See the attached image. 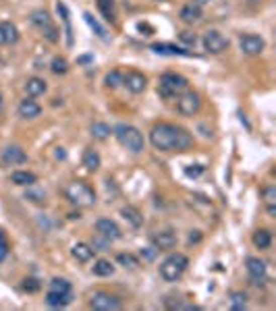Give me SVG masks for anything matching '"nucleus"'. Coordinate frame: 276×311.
Segmentation results:
<instances>
[{"label":"nucleus","instance_id":"nucleus-41","mask_svg":"<svg viewBox=\"0 0 276 311\" xmlns=\"http://www.w3.org/2000/svg\"><path fill=\"white\" fill-rule=\"evenodd\" d=\"M27 199L36 201V203H42L46 199V195H44V191H27Z\"/></svg>","mask_w":276,"mask_h":311},{"label":"nucleus","instance_id":"nucleus-38","mask_svg":"<svg viewBox=\"0 0 276 311\" xmlns=\"http://www.w3.org/2000/svg\"><path fill=\"white\" fill-rule=\"evenodd\" d=\"M179 38H181V42L187 44V46H195V42H197L195 33H191V31H181V33H179Z\"/></svg>","mask_w":276,"mask_h":311},{"label":"nucleus","instance_id":"nucleus-34","mask_svg":"<svg viewBox=\"0 0 276 311\" xmlns=\"http://www.w3.org/2000/svg\"><path fill=\"white\" fill-rule=\"evenodd\" d=\"M106 85L108 88H120V85H123V73L120 71H110L108 75H106Z\"/></svg>","mask_w":276,"mask_h":311},{"label":"nucleus","instance_id":"nucleus-11","mask_svg":"<svg viewBox=\"0 0 276 311\" xmlns=\"http://www.w3.org/2000/svg\"><path fill=\"white\" fill-rule=\"evenodd\" d=\"M96 230H98L100 237H104L106 241H116V239L123 237V232H120V228H118V224L114 220H110V218H100L96 222Z\"/></svg>","mask_w":276,"mask_h":311},{"label":"nucleus","instance_id":"nucleus-13","mask_svg":"<svg viewBox=\"0 0 276 311\" xmlns=\"http://www.w3.org/2000/svg\"><path fill=\"white\" fill-rule=\"evenodd\" d=\"M3 162L5 164H11V166H15V164H25L27 162V153L19 145H9V147L3 149Z\"/></svg>","mask_w":276,"mask_h":311},{"label":"nucleus","instance_id":"nucleus-24","mask_svg":"<svg viewBox=\"0 0 276 311\" xmlns=\"http://www.w3.org/2000/svg\"><path fill=\"white\" fill-rule=\"evenodd\" d=\"M56 9H58V13H60V17H62V21H64L66 44L71 46V44H73V29H71V17H68V9H66V5H64V3H58V5H56Z\"/></svg>","mask_w":276,"mask_h":311},{"label":"nucleus","instance_id":"nucleus-15","mask_svg":"<svg viewBox=\"0 0 276 311\" xmlns=\"http://www.w3.org/2000/svg\"><path fill=\"white\" fill-rule=\"evenodd\" d=\"M17 40H19V31H17V27L9 21H0V46L15 44Z\"/></svg>","mask_w":276,"mask_h":311},{"label":"nucleus","instance_id":"nucleus-40","mask_svg":"<svg viewBox=\"0 0 276 311\" xmlns=\"http://www.w3.org/2000/svg\"><path fill=\"white\" fill-rule=\"evenodd\" d=\"M9 255V243H7V239H5V235L0 232V262Z\"/></svg>","mask_w":276,"mask_h":311},{"label":"nucleus","instance_id":"nucleus-28","mask_svg":"<svg viewBox=\"0 0 276 311\" xmlns=\"http://www.w3.org/2000/svg\"><path fill=\"white\" fill-rule=\"evenodd\" d=\"M114 272V266L108 262V259H98L94 264V274L96 276H112Z\"/></svg>","mask_w":276,"mask_h":311},{"label":"nucleus","instance_id":"nucleus-4","mask_svg":"<svg viewBox=\"0 0 276 311\" xmlns=\"http://www.w3.org/2000/svg\"><path fill=\"white\" fill-rule=\"evenodd\" d=\"M187 266H189V259L183 253H172L160 264V276L166 282H177L185 274Z\"/></svg>","mask_w":276,"mask_h":311},{"label":"nucleus","instance_id":"nucleus-14","mask_svg":"<svg viewBox=\"0 0 276 311\" xmlns=\"http://www.w3.org/2000/svg\"><path fill=\"white\" fill-rule=\"evenodd\" d=\"M152 241H154V245H156L158 251H166V249H172L177 245V235L172 230H160L152 237Z\"/></svg>","mask_w":276,"mask_h":311},{"label":"nucleus","instance_id":"nucleus-10","mask_svg":"<svg viewBox=\"0 0 276 311\" xmlns=\"http://www.w3.org/2000/svg\"><path fill=\"white\" fill-rule=\"evenodd\" d=\"M203 48H205V52H210V54H220V52L229 48V40L224 38L220 31L212 29L203 36Z\"/></svg>","mask_w":276,"mask_h":311},{"label":"nucleus","instance_id":"nucleus-31","mask_svg":"<svg viewBox=\"0 0 276 311\" xmlns=\"http://www.w3.org/2000/svg\"><path fill=\"white\" fill-rule=\"evenodd\" d=\"M116 262L123 266V268H129V270H135L137 266H140V259H137L133 253H118Z\"/></svg>","mask_w":276,"mask_h":311},{"label":"nucleus","instance_id":"nucleus-18","mask_svg":"<svg viewBox=\"0 0 276 311\" xmlns=\"http://www.w3.org/2000/svg\"><path fill=\"white\" fill-rule=\"evenodd\" d=\"M71 299H73L71 292L48 290V295H46V303H48L50 307H54V309H58V307H66L68 303H71Z\"/></svg>","mask_w":276,"mask_h":311},{"label":"nucleus","instance_id":"nucleus-44","mask_svg":"<svg viewBox=\"0 0 276 311\" xmlns=\"http://www.w3.org/2000/svg\"><path fill=\"white\" fill-rule=\"evenodd\" d=\"M193 3H195V5H199V7H201V5H205V3H210V0H193Z\"/></svg>","mask_w":276,"mask_h":311},{"label":"nucleus","instance_id":"nucleus-16","mask_svg":"<svg viewBox=\"0 0 276 311\" xmlns=\"http://www.w3.org/2000/svg\"><path fill=\"white\" fill-rule=\"evenodd\" d=\"M181 21L183 23H189V25H193V23H197L199 19H201V7L199 5H195V3H189V5H185L183 9H181Z\"/></svg>","mask_w":276,"mask_h":311},{"label":"nucleus","instance_id":"nucleus-32","mask_svg":"<svg viewBox=\"0 0 276 311\" xmlns=\"http://www.w3.org/2000/svg\"><path fill=\"white\" fill-rule=\"evenodd\" d=\"M112 129L106 125V123H94L92 125V135L96 137V139H106V137H110Z\"/></svg>","mask_w":276,"mask_h":311},{"label":"nucleus","instance_id":"nucleus-2","mask_svg":"<svg viewBox=\"0 0 276 311\" xmlns=\"http://www.w3.org/2000/svg\"><path fill=\"white\" fill-rule=\"evenodd\" d=\"M114 135H116L118 143L123 147H127L129 151H133V153L144 151L146 141H144V135L140 133V129H135L131 125H116L114 127Z\"/></svg>","mask_w":276,"mask_h":311},{"label":"nucleus","instance_id":"nucleus-3","mask_svg":"<svg viewBox=\"0 0 276 311\" xmlns=\"http://www.w3.org/2000/svg\"><path fill=\"white\" fill-rule=\"evenodd\" d=\"M64 195L66 199L75 203V205H81V207H90L96 203V193L94 189L88 185V183H81V181H75V183H68L64 187Z\"/></svg>","mask_w":276,"mask_h":311},{"label":"nucleus","instance_id":"nucleus-21","mask_svg":"<svg viewBox=\"0 0 276 311\" xmlns=\"http://www.w3.org/2000/svg\"><path fill=\"white\" fill-rule=\"evenodd\" d=\"M25 92H27V96H31V98L42 96V94L46 92V81L40 79V77H29V79L25 81Z\"/></svg>","mask_w":276,"mask_h":311},{"label":"nucleus","instance_id":"nucleus-6","mask_svg":"<svg viewBox=\"0 0 276 311\" xmlns=\"http://www.w3.org/2000/svg\"><path fill=\"white\" fill-rule=\"evenodd\" d=\"M31 23L36 25L50 42H56V40H58V36H56L58 31H56L52 19H50V15H48L46 11H33V13H31Z\"/></svg>","mask_w":276,"mask_h":311},{"label":"nucleus","instance_id":"nucleus-5","mask_svg":"<svg viewBox=\"0 0 276 311\" xmlns=\"http://www.w3.org/2000/svg\"><path fill=\"white\" fill-rule=\"evenodd\" d=\"M187 88V79L177 75V73H164L160 77V83H158V94L162 98H175L177 94L185 92Z\"/></svg>","mask_w":276,"mask_h":311},{"label":"nucleus","instance_id":"nucleus-27","mask_svg":"<svg viewBox=\"0 0 276 311\" xmlns=\"http://www.w3.org/2000/svg\"><path fill=\"white\" fill-rule=\"evenodd\" d=\"M270 243H272V235H270L266 228H260V230L253 235V245H255L257 249H268Z\"/></svg>","mask_w":276,"mask_h":311},{"label":"nucleus","instance_id":"nucleus-19","mask_svg":"<svg viewBox=\"0 0 276 311\" xmlns=\"http://www.w3.org/2000/svg\"><path fill=\"white\" fill-rule=\"evenodd\" d=\"M247 272L253 280H264L266 278V264L257 257H249L247 259Z\"/></svg>","mask_w":276,"mask_h":311},{"label":"nucleus","instance_id":"nucleus-1","mask_svg":"<svg viewBox=\"0 0 276 311\" xmlns=\"http://www.w3.org/2000/svg\"><path fill=\"white\" fill-rule=\"evenodd\" d=\"M150 141L160 151H185L193 145V137L183 127L160 123L150 131Z\"/></svg>","mask_w":276,"mask_h":311},{"label":"nucleus","instance_id":"nucleus-42","mask_svg":"<svg viewBox=\"0 0 276 311\" xmlns=\"http://www.w3.org/2000/svg\"><path fill=\"white\" fill-rule=\"evenodd\" d=\"M199 172H203V166H197V168H187V170H185V175H187V177H195V175H199Z\"/></svg>","mask_w":276,"mask_h":311},{"label":"nucleus","instance_id":"nucleus-20","mask_svg":"<svg viewBox=\"0 0 276 311\" xmlns=\"http://www.w3.org/2000/svg\"><path fill=\"white\" fill-rule=\"evenodd\" d=\"M40 112H42V108H40V104H36L33 100H21V104H19V116H23V118H36V116H40Z\"/></svg>","mask_w":276,"mask_h":311},{"label":"nucleus","instance_id":"nucleus-23","mask_svg":"<svg viewBox=\"0 0 276 311\" xmlns=\"http://www.w3.org/2000/svg\"><path fill=\"white\" fill-rule=\"evenodd\" d=\"M11 181L15 185H21V187H31L33 183H36V175H33V172H27V170H17L11 175Z\"/></svg>","mask_w":276,"mask_h":311},{"label":"nucleus","instance_id":"nucleus-25","mask_svg":"<svg viewBox=\"0 0 276 311\" xmlns=\"http://www.w3.org/2000/svg\"><path fill=\"white\" fill-rule=\"evenodd\" d=\"M123 218L129 220V222H131V226H135V228H140L142 224H144V216H142L140 210H137V207H133V205L123 207Z\"/></svg>","mask_w":276,"mask_h":311},{"label":"nucleus","instance_id":"nucleus-37","mask_svg":"<svg viewBox=\"0 0 276 311\" xmlns=\"http://www.w3.org/2000/svg\"><path fill=\"white\" fill-rule=\"evenodd\" d=\"M264 199H266V205L268 207H274L276 205V187H266L264 189Z\"/></svg>","mask_w":276,"mask_h":311},{"label":"nucleus","instance_id":"nucleus-30","mask_svg":"<svg viewBox=\"0 0 276 311\" xmlns=\"http://www.w3.org/2000/svg\"><path fill=\"white\" fill-rule=\"evenodd\" d=\"M83 19H85V23H88V25H90V27L96 31V36H98L100 40H108V36H106V29L102 27V25H100V23L94 19V17H92L90 13H85V15H83Z\"/></svg>","mask_w":276,"mask_h":311},{"label":"nucleus","instance_id":"nucleus-7","mask_svg":"<svg viewBox=\"0 0 276 311\" xmlns=\"http://www.w3.org/2000/svg\"><path fill=\"white\" fill-rule=\"evenodd\" d=\"M90 307L96 309V311H116L123 307V303H120L118 297L110 295V292H94L92 299H90Z\"/></svg>","mask_w":276,"mask_h":311},{"label":"nucleus","instance_id":"nucleus-45","mask_svg":"<svg viewBox=\"0 0 276 311\" xmlns=\"http://www.w3.org/2000/svg\"><path fill=\"white\" fill-rule=\"evenodd\" d=\"M0 104H3V96H0Z\"/></svg>","mask_w":276,"mask_h":311},{"label":"nucleus","instance_id":"nucleus-17","mask_svg":"<svg viewBox=\"0 0 276 311\" xmlns=\"http://www.w3.org/2000/svg\"><path fill=\"white\" fill-rule=\"evenodd\" d=\"M152 50L156 52V54H164V56H189L191 52L189 50H183L175 44H152Z\"/></svg>","mask_w":276,"mask_h":311},{"label":"nucleus","instance_id":"nucleus-9","mask_svg":"<svg viewBox=\"0 0 276 311\" xmlns=\"http://www.w3.org/2000/svg\"><path fill=\"white\" fill-rule=\"evenodd\" d=\"M239 46H241V50H243V54H247V56H257V54H262V52H264L266 42H264V38L255 36V33H245V36L241 38Z\"/></svg>","mask_w":276,"mask_h":311},{"label":"nucleus","instance_id":"nucleus-33","mask_svg":"<svg viewBox=\"0 0 276 311\" xmlns=\"http://www.w3.org/2000/svg\"><path fill=\"white\" fill-rule=\"evenodd\" d=\"M50 290H56V292H71V282L64 280V278H54V280H50Z\"/></svg>","mask_w":276,"mask_h":311},{"label":"nucleus","instance_id":"nucleus-36","mask_svg":"<svg viewBox=\"0 0 276 311\" xmlns=\"http://www.w3.org/2000/svg\"><path fill=\"white\" fill-rule=\"evenodd\" d=\"M52 71H54L56 75H64V73L68 71V62H66L64 58H60V56H56V58L52 60Z\"/></svg>","mask_w":276,"mask_h":311},{"label":"nucleus","instance_id":"nucleus-8","mask_svg":"<svg viewBox=\"0 0 276 311\" xmlns=\"http://www.w3.org/2000/svg\"><path fill=\"white\" fill-rule=\"evenodd\" d=\"M201 106V100L195 92H181V96L177 98V110L183 116H193Z\"/></svg>","mask_w":276,"mask_h":311},{"label":"nucleus","instance_id":"nucleus-12","mask_svg":"<svg viewBox=\"0 0 276 311\" xmlns=\"http://www.w3.org/2000/svg\"><path fill=\"white\" fill-rule=\"evenodd\" d=\"M123 85H127V90L133 94H142L148 85V79L140 71H129L127 75H123Z\"/></svg>","mask_w":276,"mask_h":311},{"label":"nucleus","instance_id":"nucleus-35","mask_svg":"<svg viewBox=\"0 0 276 311\" xmlns=\"http://www.w3.org/2000/svg\"><path fill=\"white\" fill-rule=\"evenodd\" d=\"M247 297L243 295V292H233L231 295V307L235 309V311H241V309H245V301Z\"/></svg>","mask_w":276,"mask_h":311},{"label":"nucleus","instance_id":"nucleus-39","mask_svg":"<svg viewBox=\"0 0 276 311\" xmlns=\"http://www.w3.org/2000/svg\"><path fill=\"white\" fill-rule=\"evenodd\" d=\"M23 288H25L27 292H38V290H40V282H38L36 278H25V280H23Z\"/></svg>","mask_w":276,"mask_h":311},{"label":"nucleus","instance_id":"nucleus-26","mask_svg":"<svg viewBox=\"0 0 276 311\" xmlns=\"http://www.w3.org/2000/svg\"><path fill=\"white\" fill-rule=\"evenodd\" d=\"M83 166L88 170H98L100 168V153L96 149H85L83 151Z\"/></svg>","mask_w":276,"mask_h":311},{"label":"nucleus","instance_id":"nucleus-43","mask_svg":"<svg viewBox=\"0 0 276 311\" xmlns=\"http://www.w3.org/2000/svg\"><path fill=\"white\" fill-rule=\"evenodd\" d=\"M90 60H94V56H81L77 62H79V64H85V62H90Z\"/></svg>","mask_w":276,"mask_h":311},{"label":"nucleus","instance_id":"nucleus-22","mask_svg":"<svg viewBox=\"0 0 276 311\" xmlns=\"http://www.w3.org/2000/svg\"><path fill=\"white\" fill-rule=\"evenodd\" d=\"M94 251L96 249L90 247L88 243H77V245H73V251L71 253H73V257L77 259V262H83L85 264V262H90V259L94 257Z\"/></svg>","mask_w":276,"mask_h":311},{"label":"nucleus","instance_id":"nucleus-29","mask_svg":"<svg viewBox=\"0 0 276 311\" xmlns=\"http://www.w3.org/2000/svg\"><path fill=\"white\" fill-rule=\"evenodd\" d=\"M98 9L106 21H114V0H98Z\"/></svg>","mask_w":276,"mask_h":311}]
</instances>
